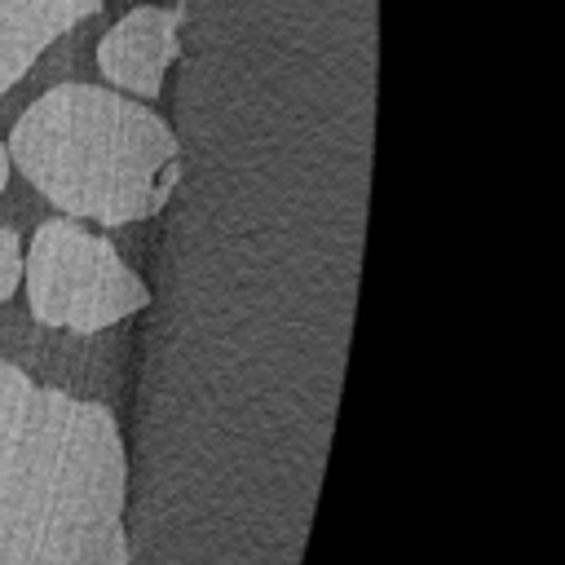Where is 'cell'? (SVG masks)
<instances>
[{"label": "cell", "instance_id": "cell-1", "mask_svg": "<svg viewBox=\"0 0 565 565\" xmlns=\"http://www.w3.org/2000/svg\"><path fill=\"white\" fill-rule=\"evenodd\" d=\"M124 503L115 415L0 358V565H128Z\"/></svg>", "mask_w": 565, "mask_h": 565}, {"label": "cell", "instance_id": "cell-2", "mask_svg": "<svg viewBox=\"0 0 565 565\" xmlns=\"http://www.w3.org/2000/svg\"><path fill=\"white\" fill-rule=\"evenodd\" d=\"M9 163L66 216L106 230L163 207L177 181V137L137 97L97 84H57L22 110Z\"/></svg>", "mask_w": 565, "mask_h": 565}, {"label": "cell", "instance_id": "cell-3", "mask_svg": "<svg viewBox=\"0 0 565 565\" xmlns=\"http://www.w3.org/2000/svg\"><path fill=\"white\" fill-rule=\"evenodd\" d=\"M22 287L35 322L75 335L106 331L150 305L141 274L75 216H49L22 247Z\"/></svg>", "mask_w": 565, "mask_h": 565}, {"label": "cell", "instance_id": "cell-4", "mask_svg": "<svg viewBox=\"0 0 565 565\" xmlns=\"http://www.w3.org/2000/svg\"><path fill=\"white\" fill-rule=\"evenodd\" d=\"M177 53H181V9L137 4L102 35L97 71L137 102H154L163 93V75L177 62Z\"/></svg>", "mask_w": 565, "mask_h": 565}, {"label": "cell", "instance_id": "cell-5", "mask_svg": "<svg viewBox=\"0 0 565 565\" xmlns=\"http://www.w3.org/2000/svg\"><path fill=\"white\" fill-rule=\"evenodd\" d=\"M102 4L106 0H0V93L13 88L57 35L102 13Z\"/></svg>", "mask_w": 565, "mask_h": 565}, {"label": "cell", "instance_id": "cell-6", "mask_svg": "<svg viewBox=\"0 0 565 565\" xmlns=\"http://www.w3.org/2000/svg\"><path fill=\"white\" fill-rule=\"evenodd\" d=\"M22 287V238L13 225H0V305Z\"/></svg>", "mask_w": 565, "mask_h": 565}, {"label": "cell", "instance_id": "cell-7", "mask_svg": "<svg viewBox=\"0 0 565 565\" xmlns=\"http://www.w3.org/2000/svg\"><path fill=\"white\" fill-rule=\"evenodd\" d=\"M4 181H9V154H4V141H0V190H4Z\"/></svg>", "mask_w": 565, "mask_h": 565}]
</instances>
